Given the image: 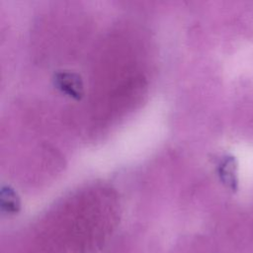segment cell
<instances>
[{
  "instance_id": "2",
  "label": "cell",
  "mask_w": 253,
  "mask_h": 253,
  "mask_svg": "<svg viewBox=\"0 0 253 253\" xmlns=\"http://www.w3.org/2000/svg\"><path fill=\"white\" fill-rule=\"evenodd\" d=\"M6 194H7V198L2 195V208H3V210H5L7 211H12V212L16 211L18 210L19 204L16 200L15 195L11 191H8Z\"/></svg>"
},
{
  "instance_id": "1",
  "label": "cell",
  "mask_w": 253,
  "mask_h": 253,
  "mask_svg": "<svg viewBox=\"0 0 253 253\" xmlns=\"http://www.w3.org/2000/svg\"><path fill=\"white\" fill-rule=\"evenodd\" d=\"M219 176L222 182L231 190H235L238 184L237 163L234 157H226L219 165Z\"/></svg>"
}]
</instances>
